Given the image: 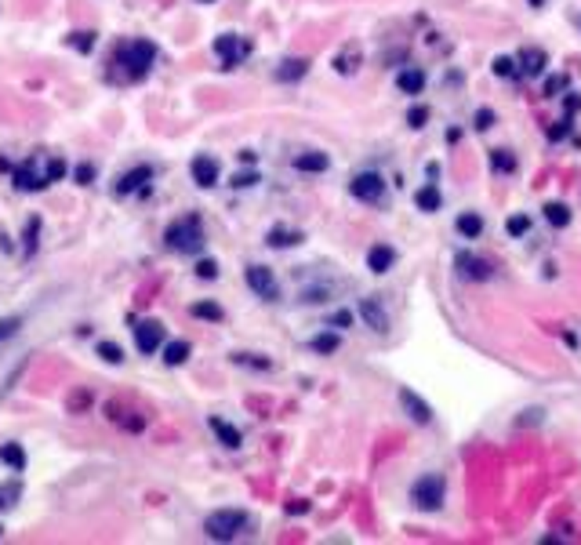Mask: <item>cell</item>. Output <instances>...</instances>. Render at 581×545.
<instances>
[{"label": "cell", "mask_w": 581, "mask_h": 545, "mask_svg": "<svg viewBox=\"0 0 581 545\" xmlns=\"http://www.w3.org/2000/svg\"><path fill=\"white\" fill-rule=\"evenodd\" d=\"M570 135V120H556V128H549V138L559 142V138H567Z\"/></svg>", "instance_id": "cell-41"}, {"label": "cell", "mask_w": 581, "mask_h": 545, "mask_svg": "<svg viewBox=\"0 0 581 545\" xmlns=\"http://www.w3.org/2000/svg\"><path fill=\"white\" fill-rule=\"evenodd\" d=\"M62 175H66V164H62V160H51V164H48V175H44V178H48V182H55V178H62Z\"/></svg>", "instance_id": "cell-46"}, {"label": "cell", "mask_w": 581, "mask_h": 545, "mask_svg": "<svg viewBox=\"0 0 581 545\" xmlns=\"http://www.w3.org/2000/svg\"><path fill=\"white\" fill-rule=\"evenodd\" d=\"M455 229H458L465 240H480L483 237V215L480 211H462L455 218Z\"/></svg>", "instance_id": "cell-18"}, {"label": "cell", "mask_w": 581, "mask_h": 545, "mask_svg": "<svg viewBox=\"0 0 581 545\" xmlns=\"http://www.w3.org/2000/svg\"><path fill=\"white\" fill-rule=\"evenodd\" d=\"M91 178H95V164H80V167H77V182L88 185Z\"/></svg>", "instance_id": "cell-44"}, {"label": "cell", "mask_w": 581, "mask_h": 545, "mask_svg": "<svg viewBox=\"0 0 581 545\" xmlns=\"http://www.w3.org/2000/svg\"><path fill=\"white\" fill-rule=\"evenodd\" d=\"M18 327H22V320H18V317H8V320H0V346H4V342L11 339V334H15Z\"/></svg>", "instance_id": "cell-39"}, {"label": "cell", "mask_w": 581, "mask_h": 545, "mask_svg": "<svg viewBox=\"0 0 581 545\" xmlns=\"http://www.w3.org/2000/svg\"><path fill=\"white\" fill-rule=\"evenodd\" d=\"M393 265H396V247L374 244V247L367 251V269H371V272H389Z\"/></svg>", "instance_id": "cell-15"}, {"label": "cell", "mask_w": 581, "mask_h": 545, "mask_svg": "<svg viewBox=\"0 0 581 545\" xmlns=\"http://www.w3.org/2000/svg\"><path fill=\"white\" fill-rule=\"evenodd\" d=\"M18 498H22V484H18V480H11V484H0V509H11Z\"/></svg>", "instance_id": "cell-29"}, {"label": "cell", "mask_w": 581, "mask_h": 545, "mask_svg": "<svg viewBox=\"0 0 581 545\" xmlns=\"http://www.w3.org/2000/svg\"><path fill=\"white\" fill-rule=\"evenodd\" d=\"M396 88H400L403 95H422V91H425V70H422V66L400 70V73H396Z\"/></svg>", "instance_id": "cell-14"}, {"label": "cell", "mask_w": 581, "mask_h": 545, "mask_svg": "<svg viewBox=\"0 0 581 545\" xmlns=\"http://www.w3.org/2000/svg\"><path fill=\"white\" fill-rule=\"evenodd\" d=\"M349 193L360 200V204H381L385 200V178L378 171H356L353 182H349Z\"/></svg>", "instance_id": "cell-5"}, {"label": "cell", "mask_w": 581, "mask_h": 545, "mask_svg": "<svg viewBox=\"0 0 581 545\" xmlns=\"http://www.w3.org/2000/svg\"><path fill=\"white\" fill-rule=\"evenodd\" d=\"M167 247L171 251H178V255H197V251H204V222L200 215H182L178 222H171L167 225Z\"/></svg>", "instance_id": "cell-1"}, {"label": "cell", "mask_w": 581, "mask_h": 545, "mask_svg": "<svg viewBox=\"0 0 581 545\" xmlns=\"http://www.w3.org/2000/svg\"><path fill=\"white\" fill-rule=\"evenodd\" d=\"M411 501H414V509H422V513H436L443 501H447V480L440 473L418 476L414 484H411Z\"/></svg>", "instance_id": "cell-3"}, {"label": "cell", "mask_w": 581, "mask_h": 545, "mask_svg": "<svg viewBox=\"0 0 581 545\" xmlns=\"http://www.w3.org/2000/svg\"><path fill=\"white\" fill-rule=\"evenodd\" d=\"M429 117H433V113H429V106H411V110H407V124H411L414 131H422V128H425Z\"/></svg>", "instance_id": "cell-33"}, {"label": "cell", "mask_w": 581, "mask_h": 545, "mask_svg": "<svg viewBox=\"0 0 581 545\" xmlns=\"http://www.w3.org/2000/svg\"><path fill=\"white\" fill-rule=\"evenodd\" d=\"M516 62H520V77H542L549 66V55L542 48H523L516 55Z\"/></svg>", "instance_id": "cell-12"}, {"label": "cell", "mask_w": 581, "mask_h": 545, "mask_svg": "<svg viewBox=\"0 0 581 545\" xmlns=\"http://www.w3.org/2000/svg\"><path fill=\"white\" fill-rule=\"evenodd\" d=\"M349 320H353V317L341 309V313H334V317H331V327H349Z\"/></svg>", "instance_id": "cell-48"}, {"label": "cell", "mask_w": 581, "mask_h": 545, "mask_svg": "<svg viewBox=\"0 0 581 545\" xmlns=\"http://www.w3.org/2000/svg\"><path fill=\"white\" fill-rule=\"evenodd\" d=\"M414 204H418V211H425V215H433V211H440V204H443V197H440V190L433 182L429 185H422V190L414 193Z\"/></svg>", "instance_id": "cell-21"}, {"label": "cell", "mask_w": 581, "mask_h": 545, "mask_svg": "<svg viewBox=\"0 0 581 545\" xmlns=\"http://www.w3.org/2000/svg\"><path fill=\"white\" fill-rule=\"evenodd\" d=\"M490 164H494V171H502V175H512L516 167H520V160H516L509 150H490Z\"/></svg>", "instance_id": "cell-26"}, {"label": "cell", "mask_w": 581, "mask_h": 545, "mask_svg": "<svg viewBox=\"0 0 581 545\" xmlns=\"http://www.w3.org/2000/svg\"><path fill=\"white\" fill-rule=\"evenodd\" d=\"M95 349H98V356H102L105 364H120V360H124V349H120L117 342H98Z\"/></svg>", "instance_id": "cell-31"}, {"label": "cell", "mask_w": 581, "mask_h": 545, "mask_svg": "<svg viewBox=\"0 0 581 545\" xmlns=\"http://www.w3.org/2000/svg\"><path fill=\"white\" fill-rule=\"evenodd\" d=\"M309 73V58H284L276 66V80H284V84H294V80H302Z\"/></svg>", "instance_id": "cell-19"}, {"label": "cell", "mask_w": 581, "mask_h": 545, "mask_svg": "<svg viewBox=\"0 0 581 545\" xmlns=\"http://www.w3.org/2000/svg\"><path fill=\"white\" fill-rule=\"evenodd\" d=\"M200 4H211V0H200Z\"/></svg>", "instance_id": "cell-49"}, {"label": "cell", "mask_w": 581, "mask_h": 545, "mask_svg": "<svg viewBox=\"0 0 581 545\" xmlns=\"http://www.w3.org/2000/svg\"><path fill=\"white\" fill-rule=\"evenodd\" d=\"M0 462L11 466L15 473H22L26 469V451L18 447V444H4V447H0Z\"/></svg>", "instance_id": "cell-23"}, {"label": "cell", "mask_w": 581, "mask_h": 545, "mask_svg": "<svg viewBox=\"0 0 581 545\" xmlns=\"http://www.w3.org/2000/svg\"><path fill=\"white\" fill-rule=\"evenodd\" d=\"M527 229H530V218H527V215H516V218L505 222V233H509V237H523Z\"/></svg>", "instance_id": "cell-34"}, {"label": "cell", "mask_w": 581, "mask_h": 545, "mask_svg": "<svg viewBox=\"0 0 581 545\" xmlns=\"http://www.w3.org/2000/svg\"><path fill=\"white\" fill-rule=\"evenodd\" d=\"M197 277H200V280H214V277H218V265H214L211 258H204V262L197 265Z\"/></svg>", "instance_id": "cell-40"}, {"label": "cell", "mask_w": 581, "mask_h": 545, "mask_svg": "<svg viewBox=\"0 0 581 545\" xmlns=\"http://www.w3.org/2000/svg\"><path fill=\"white\" fill-rule=\"evenodd\" d=\"M309 346H313L316 353H324V356H327V353H334V349L341 346V339H338V334H316Z\"/></svg>", "instance_id": "cell-32"}, {"label": "cell", "mask_w": 581, "mask_h": 545, "mask_svg": "<svg viewBox=\"0 0 581 545\" xmlns=\"http://www.w3.org/2000/svg\"><path fill=\"white\" fill-rule=\"evenodd\" d=\"M192 317H200V320H211V324H218L226 313H222V306H214V302H197L192 306Z\"/></svg>", "instance_id": "cell-28"}, {"label": "cell", "mask_w": 581, "mask_h": 545, "mask_svg": "<svg viewBox=\"0 0 581 545\" xmlns=\"http://www.w3.org/2000/svg\"><path fill=\"white\" fill-rule=\"evenodd\" d=\"M542 215H545V222H549V225H556V229L570 225V207H567V204H559V200L545 204V207H542Z\"/></svg>", "instance_id": "cell-22"}, {"label": "cell", "mask_w": 581, "mask_h": 545, "mask_svg": "<svg viewBox=\"0 0 581 545\" xmlns=\"http://www.w3.org/2000/svg\"><path fill=\"white\" fill-rule=\"evenodd\" d=\"M189 360V342H167L164 346V364L167 367H178Z\"/></svg>", "instance_id": "cell-25"}, {"label": "cell", "mask_w": 581, "mask_h": 545, "mask_svg": "<svg viewBox=\"0 0 581 545\" xmlns=\"http://www.w3.org/2000/svg\"><path fill=\"white\" fill-rule=\"evenodd\" d=\"M91 37H95V33H73V48H77V51H91V44H95Z\"/></svg>", "instance_id": "cell-42"}, {"label": "cell", "mask_w": 581, "mask_h": 545, "mask_svg": "<svg viewBox=\"0 0 581 545\" xmlns=\"http://www.w3.org/2000/svg\"><path fill=\"white\" fill-rule=\"evenodd\" d=\"M37 237H40V218H30V222H26V255H33Z\"/></svg>", "instance_id": "cell-37"}, {"label": "cell", "mask_w": 581, "mask_h": 545, "mask_svg": "<svg viewBox=\"0 0 581 545\" xmlns=\"http://www.w3.org/2000/svg\"><path fill=\"white\" fill-rule=\"evenodd\" d=\"M266 244L269 247H294V244H302V233H294V229H269Z\"/></svg>", "instance_id": "cell-24"}, {"label": "cell", "mask_w": 581, "mask_h": 545, "mask_svg": "<svg viewBox=\"0 0 581 545\" xmlns=\"http://www.w3.org/2000/svg\"><path fill=\"white\" fill-rule=\"evenodd\" d=\"M247 527H251V516L244 509H218V513H211L204 520V531L214 541H233V538H240Z\"/></svg>", "instance_id": "cell-2"}, {"label": "cell", "mask_w": 581, "mask_h": 545, "mask_svg": "<svg viewBox=\"0 0 581 545\" xmlns=\"http://www.w3.org/2000/svg\"><path fill=\"white\" fill-rule=\"evenodd\" d=\"M117 62H120V66H127V73H131V77H145L149 66L157 62V48L149 44V40H131V44H120L117 48Z\"/></svg>", "instance_id": "cell-4"}, {"label": "cell", "mask_w": 581, "mask_h": 545, "mask_svg": "<svg viewBox=\"0 0 581 545\" xmlns=\"http://www.w3.org/2000/svg\"><path fill=\"white\" fill-rule=\"evenodd\" d=\"M164 339H167V331H164L160 320H142V324H135V346H138V353H145V356L160 353V349H164Z\"/></svg>", "instance_id": "cell-6"}, {"label": "cell", "mask_w": 581, "mask_h": 545, "mask_svg": "<svg viewBox=\"0 0 581 545\" xmlns=\"http://www.w3.org/2000/svg\"><path fill=\"white\" fill-rule=\"evenodd\" d=\"M189 171H192V182H197L200 190H211V185L218 182V160L207 157V153H200V157H192Z\"/></svg>", "instance_id": "cell-10"}, {"label": "cell", "mask_w": 581, "mask_h": 545, "mask_svg": "<svg viewBox=\"0 0 581 545\" xmlns=\"http://www.w3.org/2000/svg\"><path fill=\"white\" fill-rule=\"evenodd\" d=\"M254 182H258V171H244V175H236V178H233L236 190H247V185H254Z\"/></svg>", "instance_id": "cell-43"}, {"label": "cell", "mask_w": 581, "mask_h": 545, "mask_svg": "<svg viewBox=\"0 0 581 545\" xmlns=\"http://www.w3.org/2000/svg\"><path fill=\"white\" fill-rule=\"evenodd\" d=\"M360 317L367 320V327H374V331H389V313L381 309L378 298H363L360 302Z\"/></svg>", "instance_id": "cell-16"}, {"label": "cell", "mask_w": 581, "mask_h": 545, "mask_svg": "<svg viewBox=\"0 0 581 545\" xmlns=\"http://www.w3.org/2000/svg\"><path fill=\"white\" fill-rule=\"evenodd\" d=\"M88 404H91V393H88V389H77V393L70 396V400H66V407H70V411H77V414H80L84 407H88Z\"/></svg>", "instance_id": "cell-35"}, {"label": "cell", "mask_w": 581, "mask_h": 545, "mask_svg": "<svg viewBox=\"0 0 581 545\" xmlns=\"http://www.w3.org/2000/svg\"><path fill=\"white\" fill-rule=\"evenodd\" d=\"M120 426H124L127 433H142V429H145V418H138V414H135V418H120Z\"/></svg>", "instance_id": "cell-45"}, {"label": "cell", "mask_w": 581, "mask_h": 545, "mask_svg": "<svg viewBox=\"0 0 581 545\" xmlns=\"http://www.w3.org/2000/svg\"><path fill=\"white\" fill-rule=\"evenodd\" d=\"M211 433H214V436H218V440H222V444H226V447H240V444H244V436H240V429H233L229 422H222V418H218V414H211Z\"/></svg>", "instance_id": "cell-20"}, {"label": "cell", "mask_w": 581, "mask_h": 545, "mask_svg": "<svg viewBox=\"0 0 581 545\" xmlns=\"http://www.w3.org/2000/svg\"><path fill=\"white\" fill-rule=\"evenodd\" d=\"M400 404H403L407 414H411V422H418V426H429V422H433V407H429L414 389L403 386V389H400Z\"/></svg>", "instance_id": "cell-11"}, {"label": "cell", "mask_w": 581, "mask_h": 545, "mask_svg": "<svg viewBox=\"0 0 581 545\" xmlns=\"http://www.w3.org/2000/svg\"><path fill=\"white\" fill-rule=\"evenodd\" d=\"M247 287L254 291L258 298H266V302H276L280 298V287H276V277H273V269L266 265H247Z\"/></svg>", "instance_id": "cell-7"}, {"label": "cell", "mask_w": 581, "mask_h": 545, "mask_svg": "<svg viewBox=\"0 0 581 545\" xmlns=\"http://www.w3.org/2000/svg\"><path fill=\"white\" fill-rule=\"evenodd\" d=\"M294 167H298V171H306V175H320V171H327V167H331V157L320 153V150H306V153L294 157Z\"/></svg>", "instance_id": "cell-17"}, {"label": "cell", "mask_w": 581, "mask_h": 545, "mask_svg": "<svg viewBox=\"0 0 581 545\" xmlns=\"http://www.w3.org/2000/svg\"><path fill=\"white\" fill-rule=\"evenodd\" d=\"M567 84V77H549V84H545V95H556L559 88Z\"/></svg>", "instance_id": "cell-47"}, {"label": "cell", "mask_w": 581, "mask_h": 545, "mask_svg": "<svg viewBox=\"0 0 581 545\" xmlns=\"http://www.w3.org/2000/svg\"><path fill=\"white\" fill-rule=\"evenodd\" d=\"M356 66H360V51L356 48H346L341 55H334V70L338 73H356Z\"/></svg>", "instance_id": "cell-27"}, {"label": "cell", "mask_w": 581, "mask_h": 545, "mask_svg": "<svg viewBox=\"0 0 581 545\" xmlns=\"http://www.w3.org/2000/svg\"><path fill=\"white\" fill-rule=\"evenodd\" d=\"M233 360H236V364H247V367H258V371H269V367H273L269 360H258L254 353H236Z\"/></svg>", "instance_id": "cell-36"}, {"label": "cell", "mask_w": 581, "mask_h": 545, "mask_svg": "<svg viewBox=\"0 0 581 545\" xmlns=\"http://www.w3.org/2000/svg\"><path fill=\"white\" fill-rule=\"evenodd\" d=\"M153 178V167L149 164H138V167H131L127 175H120L117 178V197H127V193H135V190H142V185Z\"/></svg>", "instance_id": "cell-13"}, {"label": "cell", "mask_w": 581, "mask_h": 545, "mask_svg": "<svg viewBox=\"0 0 581 545\" xmlns=\"http://www.w3.org/2000/svg\"><path fill=\"white\" fill-rule=\"evenodd\" d=\"M472 128H476V131L494 128V110H476V117H472Z\"/></svg>", "instance_id": "cell-38"}, {"label": "cell", "mask_w": 581, "mask_h": 545, "mask_svg": "<svg viewBox=\"0 0 581 545\" xmlns=\"http://www.w3.org/2000/svg\"><path fill=\"white\" fill-rule=\"evenodd\" d=\"M494 73H498V77H520V62H516L512 55H498V58H494Z\"/></svg>", "instance_id": "cell-30"}, {"label": "cell", "mask_w": 581, "mask_h": 545, "mask_svg": "<svg viewBox=\"0 0 581 545\" xmlns=\"http://www.w3.org/2000/svg\"><path fill=\"white\" fill-rule=\"evenodd\" d=\"M455 269L462 272L465 280H490V277H494L490 262H483V258H476V255H469V251L455 255Z\"/></svg>", "instance_id": "cell-9"}, {"label": "cell", "mask_w": 581, "mask_h": 545, "mask_svg": "<svg viewBox=\"0 0 581 545\" xmlns=\"http://www.w3.org/2000/svg\"><path fill=\"white\" fill-rule=\"evenodd\" d=\"M214 55L222 58L226 70H233V66H240V58L247 55V44L236 33H222L218 40H214Z\"/></svg>", "instance_id": "cell-8"}]
</instances>
